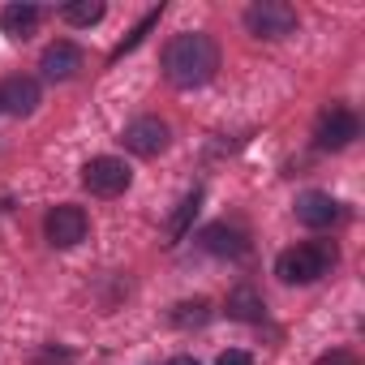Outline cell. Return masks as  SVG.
<instances>
[{"label":"cell","instance_id":"8","mask_svg":"<svg viewBox=\"0 0 365 365\" xmlns=\"http://www.w3.org/2000/svg\"><path fill=\"white\" fill-rule=\"evenodd\" d=\"M297 220H301L305 228H327V224H335V220H339V202H335L331 194L309 190V194H301V198H297Z\"/></svg>","mask_w":365,"mask_h":365},{"label":"cell","instance_id":"3","mask_svg":"<svg viewBox=\"0 0 365 365\" xmlns=\"http://www.w3.org/2000/svg\"><path fill=\"white\" fill-rule=\"evenodd\" d=\"M82 185L91 194H99V198H116V194L129 190V168L120 159H112V155H99V159H91L82 168Z\"/></svg>","mask_w":365,"mask_h":365},{"label":"cell","instance_id":"1","mask_svg":"<svg viewBox=\"0 0 365 365\" xmlns=\"http://www.w3.org/2000/svg\"><path fill=\"white\" fill-rule=\"evenodd\" d=\"M163 69H168V82L180 86V91L202 86V82H211L215 69H220V48H215L211 35H180V39L168 43Z\"/></svg>","mask_w":365,"mask_h":365},{"label":"cell","instance_id":"16","mask_svg":"<svg viewBox=\"0 0 365 365\" xmlns=\"http://www.w3.org/2000/svg\"><path fill=\"white\" fill-rule=\"evenodd\" d=\"M99 18H103V5H99V0H78V5L65 9V22H69V26H95Z\"/></svg>","mask_w":365,"mask_h":365},{"label":"cell","instance_id":"4","mask_svg":"<svg viewBox=\"0 0 365 365\" xmlns=\"http://www.w3.org/2000/svg\"><path fill=\"white\" fill-rule=\"evenodd\" d=\"M245 26L258 35V39H284L297 31V9L279 5V0H262V5H254L245 14Z\"/></svg>","mask_w":365,"mask_h":365},{"label":"cell","instance_id":"11","mask_svg":"<svg viewBox=\"0 0 365 365\" xmlns=\"http://www.w3.org/2000/svg\"><path fill=\"white\" fill-rule=\"evenodd\" d=\"M39 5H9L5 14H0V26H5V35L9 39H31L35 35V26H39Z\"/></svg>","mask_w":365,"mask_h":365},{"label":"cell","instance_id":"17","mask_svg":"<svg viewBox=\"0 0 365 365\" xmlns=\"http://www.w3.org/2000/svg\"><path fill=\"white\" fill-rule=\"evenodd\" d=\"M155 22H159V9H150V14H146V18H142L138 26H133V35H129V39H125V43H120V48H116L112 56H125V52H133V48H138V43L146 39V31H150Z\"/></svg>","mask_w":365,"mask_h":365},{"label":"cell","instance_id":"21","mask_svg":"<svg viewBox=\"0 0 365 365\" xmlns=\"http://www.w3.org/2000/svg\"><path fill=\"white\" fill-rule=\"evenodd\" d=\"M172 365H198V361H194V356H176Z\"/></svg>","mask_w":365,"mask_h":365},{"label":"cell","instance_id":"9","mask_svg":"<svg viewBox=\"0 0 365 365\" xmlns=\"http://www.w3.org/2000/svg\"><path fill=\"white\" fill-rule=\"evenodd\" d=\"M0 108L14 116H31L39 108V82L35 78H9L0 86Z\"/></svg>","mask_w":365,"mask_h":365},{"label":"cell","instance_id":"7","mask_svg":"<svg viewBox=\"0 0 365 365\" xmlns=\"http://www.w3.org/2000/svg\"><path fill=\"white\" fill-rule=\"evenodd\" d=\"M125 146H129L133 155L150 159V155H159V150L168 146V125H163L159 116H142V120H133V125L125 129Z\"/></svg>","mask_w":365,"mask_h":365},{"label":"cell","instance_id":"20","mask_svg":"<svg viewBox=\"0 0 365 365\" xmlns=\"http://www.w3.org/2000/svg\"><path fill=\"white\" fill-rule=\"evenodd\" d=\"M220 365H254V356H250V352H224Z\"/></svg>","mask_w":365,"mask_h":365},{"label":"cell","instance_id":"18","mask_svg":"<svg viewBox=\"0 0 365 365\" xmlns=\"http://www.w3.org/2000/svg\"><path fill=\"white\" fill-rule=\"evenodd\" d=\"M35 365H73V352L69 348H39Z\"/></svg>","mask_w":365,"mask_h":365},{"label":"cell","instance_id":"13","mask_svg":"<svg viewBox=\"0 0 365 365\" xmlns=\"http://www.w3.org/2000/svg\"><path fill=\"white\" fill-rule=\"evenodd\" d=\"M198 207H202V190H194V194H190L185 202L176 207V215H172V224H168V241H180V237H185V228L194 224Z\"/></svg>","mask_w":365,"mask_h":365},{"label":"cell","instance_id":"2","mask_svg":"<svg viewBox=\"0 0 365 365\" xmlns=\"http://www.w3.org/2000/svg\"><path fill=\"white\" fill-rule=\"evenodd\" d=\"M331 267H335V250H331V245H297V250H284V254H279L275 275H279L284 284H314V279H322Z\"/></svg>","mask_w":365,"mask_h":365},{"label":"cell","instance_id":"6","mask_svg":"<svg viewBox=\"0 0 365 365\" xmlns=\"http://www.w3.org/2000/svg\"><path fill=\"white\" fill-rule=\"evenodd\" d=\"M352 138H356V116H352L348 108H331V112H322V116H318L314 142H318L322 150H344Z\"/></svg>","mask_w":365,"mask_h":365},{"label":"cell","instance_id":"15","mask_svg":"<svg viewBox=\"0 0 365 365\" xmlns=\"http://www.w3.org/2000/svg\"><path fill=\"white\" fill-rule=\"evenodd\" d=\"M228 314H232V318H262V301H258L250 288H237V292L228 297Z\"/></svg>","mask_w":365,"mask_h":365},{"label":"cell","instance_id":"5","mask_svg":"<svg viewBox=\"0 0 365 365\" xmlns=\"http://www.w3.org/2000/svg\"><path fill=\"white\" fill-rule=\"evenodd\" d=\"M86 211L82 207H56L52 215H48V241L56 245V250H73L78 241H86Z\"/></svg>","mask_w":365,"mask_h":365},{"label":"cell","instance_id":"19","mask_svg":"<svg viewBox=\"0 0 365 365\" xmlns=\"http://www.w3.org/2000/svg\"><path fill=\"white\" fill-rule=\"evenodd\" d=\"M314 365H356V356H352L348 348H335V352H327V356H318Z\"/></svg>","mask_w":365,"mask_h":365},{"label":"cell","instance_id":"12","mask_svg":"<svg viewBox=\"0 0 365 365\" xmlns=\"http://www.w3.org/2000/svg\"><path fill=\"white\" fill-rule=\"evenodd\" d=\"M202 245L211 250V254H245V237L237 232V228H224V224H215V228H207L202 232Z\"/></svg>","mask_w":365,"mask_h":365},{"label":"cell","instance_id":"10","mask_svg":"<svg viewBox=\"0 0 365 365\" xmlns=\"http://www.w3.org/2000/svg\"><path fill=\"white\" fill-rule=\"evenodd\" d=\"M82 65V52L73 48V43H52L48 52H43V61H39V69H43V78H52V82H65V78H73V69Z\"/></svg>","mask_w":365,"mask_h":365},{"label":"cell","instance_id":"14","mask_svg":"<svg viewBox=\"0 0 365 365\" xmlns=\"http://www.w3.org/2000/svg\"><path fill=\"white\" fill-rule=\"evenodd\" d=\"M207 318H211V305H207L202 297H198V301H180V305L172 309V322H176V327H202Z\"/></svg>","mask_w":365,"mask_h":365}]
</instances>
